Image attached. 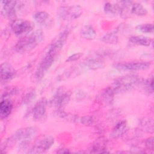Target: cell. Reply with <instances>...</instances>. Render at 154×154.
I'll list each match as a JSON object with an SVG mask.
<instances>
[{
    "instance_id": "15",
    "label": "cell",
    "mask_w": 154,
    "mask_h": 154,
    "mask_svg": "<svg viewBox=\"0 0 154 154\" xmlns=\"http://www.w3.org/2000/svg\"><path fill=\"white\" fill-rule=\"evenodd\" d=\"M128 125L126 122L122 120L117 123L112 129L111 136L113 138H118L122 137L127 131Z\"/></svg>"
},
{
    "instance_id": "28",
    "label": "cell",
    "mask_w": 154,
    "mask_h": 154,
    "mask_svg": "<svg viewBox=\"0 0 154 154\" xmlns=\"http://www.w3.org/2000/svg\"><path fill=\"white\" fill-rule=\"evenodd\" d=\"M82 54L80 53V52L73 54L67 57V58L66 59V61L67 62H73V61H76V60H79L82 57Z\"/></svg>"
},
{
    "instance_id": "1",
    "label": "cell",
    "mask_w": 154,
    "mask_h": 154,
    "mask_svg": "<svg viewBox=\"0 0 154 154\" xmlns=\"http://www.w3.org/2000/svg\"><path fill=\"white\" fill-rule=\"evenodd\" d=\"M43 33L36 30L29 36H24L18 40L15 45V49L19 52H25L33 49L38 43L43 40Z\"/></svg>"
},
{
    "instance_id": "13",
    "label": "cell",
    "mask_w": 154,
    "mask_h": 154,
    "mask_svg": "<svg viewBox=\"0 0 154 154\" xmlns=\"http://www.w3.org/2000/svg\"><path fill=\"white\" fill-rule=\"evenodd\" d=\"M1 78L2 82L10 81L15 75V70L12 66L8 63H3L1 65Z\"/></svg>"
},
{
    "instance_id": "21",
    "label": "cell",
    "mask_w": 154,
    "mask_h": 154,
    "mask_svg": "<svg viewBox=\"0 0 154 154\" xmlns=\"http://www.w3.org/2000/svg\"><path fill=\"white\" fill-rule=\"evenodd\" d=\"M101 40L103 42L108 43V44L115 45L118 43L119 37L117 36V34L116 32H108V33L105 34L101 38Z\"/></svg>"
},
{
    "instance_id": "29",
    "label": "cell",
    "mask_w": 154,
    "mask_h": 154,
    "mask_svg": "<svg viewBox=\"0 0 154 154\" xmlns=\"http://www.w3.org/2000/svg\"><path fill=\"white\" fill-rule=\"evenodd\" d=\"M35 97V94L33 92H31L29 93H28L25 97V99H24V103H28L29 102H30L33 98H34Z\"/></svg>"
},
{
    "instance_id": "24",
    "label": "cell",
    "mask_w": 154,
    "mask_h": 154,
    "mask_svg": "<svg viewBox=\"0 0 154 154\" xmlns=\"http://www.w3.org/2000/svg\"><path fill=\"white\" fill-rule=\"evenodd\" d=\"M91 153H107L106 149L102 143L100 141L96 142L91 147Z\"/></svg>"
},
{
    "instance_id": "10",
    "label": "cell",
    "mask_w": 154,
    "mask_h": 154,
    "mask_svg": "<svg viewBox=\"0 0 154 154\" xmlns=\"http://www.w3.org/2000/svg\"><path fill=\"white\" fill-rule=\"evenodd\" d=\"M47 104L48 101L45 98L40 99L35 103L32 111V117L35 120H40L46 116Z\"/></svg>"
},
{
    "instance_id": "4",
    "label": "cell",
    "mask_w": 154,
    "mask_h": 154,
    "mask_svg": "<svg viewBox=\"0 0 154 154\" xmlns=\"http://www.w3.org/2000/svg\"><path fill=\"white\" fill-rule=\"evenodd\" d=\"M82 13V9L79 5L61 6L58 8L57 14L62 20H72L79 18Z\"/></svg>"
},
{
    "instance_id": "16",
    "label": "cell",
    "mask_w": 154,
    "mask_h": 154,
    "mask_svg": "<svg viewBox=\"0 0 154 154\" xmlns=\"http://www.w3.org/2000/svg\"><path fill=\"white\" fill-rule=\"evenodd\" d=\"M129 41L135 45L149 46L152 44L153 40L148 37L144 35H133L129 38Z\"/></svg>"
},
{
    "instance_id": "30",
    "label": "cell",
    "mask_w": 154,
    "mask_h": 154,
    "mask_svg": "<svg viewBox=\"0 0 154 154\" xmlns=\"http://www.w3.org/2000/svg\"><path fill=\"white\" fill-rule=\"evenodd\" d=\"M57 153H70V151L67 149L61 148V149H60L58 150H57Z\"/></svg>"
},
{
    "instance_id": "19",
    "label": "cell",
    "mask_w": 154,
    "mask_h": 154,
    "mask_svg": "<svg viewBox=\"0 0 154 154\" xmlns=\"http://www.w3.org/2000/svg\"><path fill=\"white\" fill-rule=\"evenodd\" d=\"M131 13L139 16H143L147 13V9L140 3L133 2L131 6Z\"/></svg>"
},
{
    "instance_id": "12",
    "label": "cell",
    "mask_w": 154,
    "mask_h": 154,
    "mask_svg": "<svg viewBox=\"0 0 154 154\" xmlns=\"http://www.w3.org/2000/svg\"><path fill=\"white\" fill-rule=\"evenodd\" d=\"M32 17L37 23L44 27H49L53 22V19L50 14L44 11L35 12Z\"/></svg>"
},
{
    "instance_id": "6",
    "label": "cell",
    "mask_w": 154,
    "mask_h": 154,
    "mask_svg": "<svg viewBox=\"0 0 154 154\" xmlns=\"http://www.w3.org/2000/svg\"><path fill=\"white\" fill-rule=\"evenodd\" d=\"M150 66V63L146 61L129 62L116 64L114 67L120 71H138L148 69Z\"/></svg>"
},
{
    "instance_id": "27",
    "label": "cell",
    "mask_w": 154,
    "mask_h": 154,
    "mask_svg": "<svg viewBox=\"0 0 154 154\" xmlns=\"http://www.w3.org/2000/svg\"><path fill=\"white\" fill-rule=\"evenodd\" d=\"M145 146L149 150H153L154 148V138L153 137H149L145 141Z\"/></svg>"
},
{
    "instance_id": "11",
    "label": "cell",
    "mask_w": 154,
    "mask_h": 154,
    "mask_svg": "<svg viewBox=\"0 0 154 154\" xmlns=\"http://www.w3.org/2000/svg\"><path fill=\"white\" fill-rule=\"evenodd\" d=\"M2 16L7 18L14 17L16 13L17 7V1H1Z\"/></svg>"
},
{
    "instance_id": "7",
    "label": "cell",
    "mask_w": 154,
    "mask_h": 154,
    "mask_svg": "<svg viewBox=\"0 0 154 154\" xmlns=\"http://www.w3.org/2000/svg\"><path fill=\"white\" fill-rule=\"evenodd\" d=\"M37 129L34 127H27L17 130L13 135L15 141H30L36 135Z\"/></svg>"
},
{
    "instance_id": "14",
    "label": "cell",
    "mask_w": 154,
    "mask_h": 154,
    "mask_svg": "<svg viewBox=\"0 0 154 154\" xmlns=\"http://www.w3.org/2000/svg\"><path fill=\"white\" fill-rule=\"evenodd\" d=\"M13 108L12 102L7 98L2 99L0 103V116L2 119L7 117L11 112Z\"/></svg>"
},
{
    "instance_id": "22",
    "label": "cell",
    "mask_w": 154,
    "mask_h": 154,
    "mask_svg": "<svg viewBox=\"0 0 154 154\" xmlns=\"http://www.w3.org/2000/svg\"><path fill=\"white\" fill-rule=\"evenodd\" d=\"M140 125L144 131L149 132H153V121L150 118H143L140 121Z\"/></svg>"
},
{
    "instance_id": "25",
    "label": "cell",
    "mask_w": 154,
    "mask_h": 154,
    "mask_svg": "<svg viewBox=\"0 0 154 154\" xmlns=\"http://www.w3.org/2000/svg\"><path fill=\"white\" fill-rule=\"evenodd\" d=\"M145 88L148 92H153V78L150 76L145 81Z\"/></svg>"
},
{
    "instance_id": "3",
    "label": "cell",
    "mask_w": 154,
    "mask_h": 154,
    "mask_svg": "<svg viewBox=\"0 0 154 154\" xmlns=\"http://www.w3.org/2000/svg\"><path fill=\"white\" fill-rule=\"evenodd\" d=\"M138 81V76L135 74H128L117 78L109 87L115 94L131 88Z\"/></svg>"
},
{
    "instance_id": "23",
    "label": "cell",
    "mask_w": 154,
    "mask_h": 154,
    "mask_svg": "<svg viewBox=\"0 0 154 154\" xmlns=\"http://www.w3.org/2000/svg\"><path fill=\"white\" fill-rule=\"evenodd\" d=\"M137 29L139 31L146 34L153 33V25L152 23H144L137 26Z\"/></svg>"
},
{
    "instance_id": "18",
    "label": "cell",
    "mask_w": 154,
    "mask_h": 154,
    "mask_svg": "<svg viewBox=\"0 0 154 154\" xmlns=\"http://www.w3.org/2000/svg\"><path fill=\"white\" fill-rule=\"evenodd\" d=\"M104 12L108 15L116 16L120 15V8L117 4H112L110 2H106L103 5Z\"/></svg>"
},
{
    "instance_id": "20",
    "label": "cell",
    "mask_w": 154,
    "mask_h": 154,
    "mask_svg": "<svg viewBox=\"0 0 154 154\" xmlns=\"http://www.w3.org/2000/svg\"><path fill=\"white\" fill-rule=\"evenodd\" d=\"M86 65L91 70H97L103 66L104 62L100 58H93L87 61Z\"/></svg>"
},
{
    "instance_id": "2",
    "label": "cell",
    "mask_w": 154,
    "mask_h": 154,
    "mask_svg": "<svg viewBox=\"0 0 154 154\" xmlns=\"http://www.w3.org/2000/svg\"><path fill=\"white\" fill-rule=\"evenodd\" d=\"M59 51L50 46L45 57L40 63L35 74V76L37 79H41L46 74L47 71L52 65L56 56Z\"/></svg>"
},
{
    "instance_id": "5",
    "label": "cell",
    "mask_w": 154,
    "mask_h": 154,
    "mask_svg": "<svg viewBox=\"0 0 154 154\" xmlns=\"http://www.w3.org/2000/svg\"><path fill=\"white\" fill-rule=\"evenodd\" d=\"M13 32L17 36H23L31 32L33 29L32 24L25 19H15L11 25Z\"/></svg>"
},
{
    "instance_id": "9",
    "label": "cell",
    "mask_w": 154,
    "mask_h": 154,
    "mask_svg": "<svg viewBox=\"0 0 154 154\" xmlns=\"http://www.w3.org/2000/svg\"><path fill=\"white\" fill-rule=\"evenodd\" d=\"M69 94L66 93L63 88H60L51 100V103L54 106L60 108L67 104L69 101Z\"/></svg>"
},
{
    "instance_id": "8",
    "label": "cell",
    "mask_w": 154,
    "mask_h": 154,
    "mask_svg": "<svg viewBox=\"0 0 154 154\" xmlns=\"http://www.w3.org/2000/svg\"><path fill=\"white\" fill-rule=\"evenodd\" d=\"M54 143V138L52 136H46L37 141L28 152L30 153H41L49 150Z\"/></svg>"
},
{
    "instance_id": "17",
    "label": "cell",
    "mask_w": 154,
    "mask_h": 154,
    "mask_svg": "<svg viewBox=\"0 0 154 154\" xmlns=\"http://www.w3.org/2000/svg\"><path fill=\"white\" fill-rule=\"evenodd\" d=\"M81 35L86 40H93L96 36V32L91 25H86L81 28Z\"/></svg>"
},
{
    "instance_id": "26",
    "label": "cell",
    "mask_w": 154,
    "mask_h": 154,
    "mask_svg": "<svg viewBox=\"0 0 154 154\" xmlns=\"http://www.w3.org/2000/svg\"><path fill=\"white\" fill-rule=\"evenodd\" d=\"M93 119L90 116H84L81 119V122L86 126H90L93 123Z\"/></svg>"
}]
</instances>
